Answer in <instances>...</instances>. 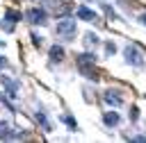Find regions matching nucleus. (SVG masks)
I'll use <instances>...</instances> for the list:
<instances>
[{
  "label": "nucleus",
  "instance_id": "nucleus-1",
  "mask_svg": "<svg viewBox=\"0 0 146 143\" xmlns=\"http://www.w3.org/2000/svg\"><path fill=\"white\" fill-rule=\"evenodd\" d=\"M75 20H71V18H64V20H59L57 23V27H55V32L59 34V36H64V39H73L75 36Z\"/></svg>",
  "mask_w": 146,
  "mask_h": 143
},
{
  "label": "nucleus",
  "instance_id": "nucleus-2",
  "mask_svg": "<svg viewBox=\"0 0 146 143\" xmlns=\"http://www.w3.org/2000/svg\"><path fill=\"white\" fill-rule=\"evenodd\" d=\"M125 61L132 64V66H137V68L144 66V57H141V52L137 50V45H128V48H125Z\"/></svg>",
  "mask_w": 146,
  "mask_h": 143
},
{
  "label": "nucleus",
  "instance_id": "nucleus-3",
  "mask_svg": "<svg viewBox=\"0 0 146 143\" xmlns=\"http://www.w3.org/2000/svg\"><path fill=\"white\" fill-rule=\"evenodd\" d=\"M25 16H27V20H30L32 25H43V23H46V9H36V7H34V9H30Z\"/></svg>",
  "mask_w": 146,
  "mask_h": 143
},
{
  "label": "nucleus",
  "instance_id": "nucleus-4",
  "mask_svg": "<svg viewBox=\"0 0 146 143\" xmlns=\"http://www.w3.org/2000/svg\"><path fill=\"white\" fill-rule=\"evenodd\" d=\"M103 98H105V102H107V104H112V107H119V104L123 102V100H121V98L116 95V91H107V93H105Z\"/></svg>",
  "mask_w": 146,
  "mask_h": 143
},
{
  "label": "nucleus",
  "instance_id": "nucleus-5",
  "mask_svg": "<svg viewBox=\"0 0 146 143\" xmlns=\"http://www.w3.org/2000/svg\"><path fill=\"white\" fill-rule=\"evenodd\" d=\"M78 18H82V20H96V14L91 9H87V7H78Z\"/></svg>",
  "mask_w": 146,
  "mask_h": 143
},
{
  "label": "nucleus",
  "instance_id": "nucleus-6",
  "mask_svg": "<svg viewBox=\"0 0 146 143\" xmlns=\"http://www.w3.org/2000/svg\"><path fill=\"white\" fill-rule=\"evenodd\" d=\"M62 57H64V48L62 45H52L50 48V59L52 61H62Z\"/></svg>",
  "mask_w": 146,
  "mask_h": 143
},
{
  "label": "nucleus",
  "instance_id": "nucleus-7",
  "mask_svg": "<svg viewBox=\"0 0 146 143\" xmlns=\"http://www.w3.org/2000/svg\"><path fill=\"white\" fill-rule=\"evenodd\" d=\"M103 120H105V125H110V127H112V125H116V123H119V113H116V111H107V113L103 116Z\"/></svg>",
  "mask_w": 146,
  "mask_h": 143
},
{
  "label": "nucleus",
  "instance_id": "nucleus-8",
  "mask_svg": "<svg viewBox=\"0 0 146 143\" xmlns=\"http://www.w3.org/2000/svg\"><path fill=\"white\" fill-rule=\"evenodd\" d=\"M5 20H9V23H16V20H21V14H18V11H7Z\"/></svg>",
  "mask_w": 146,
  "mask_h": 143
},
{
  "label": "nucleus",
  "instance_id": "nucleus-9",
  "mask_svg": "<svg viewBox=\"0 0 146 143\" xmlns=\"http://www.w3.org/2000/svg\"><path fill=\"white\" fill-rule=\"evenodd\" d=\"M84 43H87V45H96V43H98V36H96V34H87V36H84Z\"/></svg>",
  "mask_w": 146,
  "mask_h": 143
},
{
  "label": "nucleus",
  "instance_id": "nucleus-10",
  "mask_svg": "<svg viewBox=\"0 0 146 143\" xmlns=\"http://www.w3.org/2000/svg\"><path fill=\"white\" fill-rule=\"evenodd\" d=\"M36 120L43 125V129H50V125H48V120H46V116H43L41 111H36Z\"/></svg>",
  "mask_w": 146,
  "mask_h": 143
},
{
  "label": "nucleus",
  "instance_id": "nucleus-11",
  "mask_svg": "<svg viewBox=\"0 0 146 143\" xmlns=\"http://www.w3.org/2000/svg\"><path fill=\"white\" fill-rule=\"evenodd\" d=\"M64 123H66V125H71V127H73V129H75V127H78V125H75V120H73V118H71V116H64Z\"/></svg>",
  "mask_w": 146,
  "mask_h": 143
},
{
  "label": "nucleus",
  "instance_id": "nucleus-12",
  "mask_svg": "<svg viewBox=\"0 0 146 143\" xmlns=\"http://www.w3.org/2000/svg\"><path fill=\"white\" fill-rule=\"evenodd\" d=\"M32 43H34V45H41V36H36V34H32Z\"/></svg>",
  "mask_w": 146,
  "mask_h": 143
},
{
  "label": "nucleus",
  "instance_id": "nucleus-13",
  "mask_svg": "<svg viewBox=\"0 0 146 143\" xmlns=\"http://www.w3.org/2000/svg\"><path fill=\"white\" fill-rule=\"evenodd\" d=\"M105 50H107V52H114L116 45H114V43H105Z\"/></svg>",
  "mask_w": 146,
  "mask_h": 143
},
{
  "label": "nucleus",
  "instance_id": "nucleus-14",
  "mask_svg": "<svg viewBox=\"0 0 146 143\" xmlns=\"http://www.w3.org/2000/svg\"><path fill=\"white\" fill-rule=\"evenodd\" d=\"M5 66H7V59H2V57H0V68H5Z\"/></svg>",
  "mask_w": 146,
  "mask_h": 143
},
{
  "label": "nucleus",
  "instance_id": "nucleus-15",
  "mask_svg": "<svg viewBox=\"0 0 146 143\" xmlns=\"http://www.w3.org/2000/svg\"><path fill=\"white\" fill-rule=\"evenodd\" d=\"M141 23H144V25H146V14H144V16H141Z\"/></svg>",
  "mask_w": 146,
  "mask_h": 143
}]
</instances>
